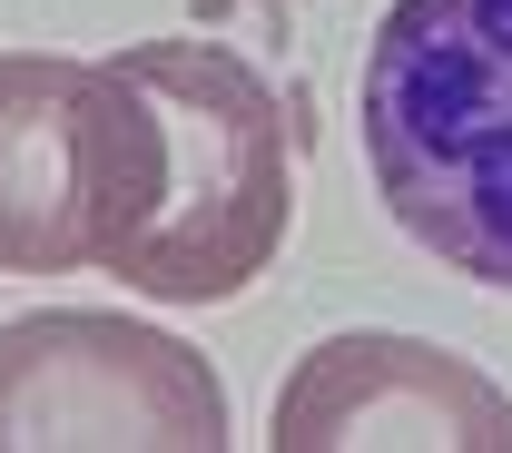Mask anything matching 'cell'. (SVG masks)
Listing matches in <instances>:
<instances>
[{
  "mask_svg": "<svg viewBox=\"0 0 512 453\" xmlns=\"http://www.w3.org/2000/svg\"><path fill=\"white\" fill-rule=\"evenodd\" d=\"M296 227V119L227 40L89 60V266L158 306H227Z\"/></svg>",
  "mask_w": 512,
  "mask_h": 453,
  "instance_id": "obj_1",
  "label": "cell"
},
{
  "mask_svg": "<svg viewBox=\"0 0 512 453\" xmlns=\"http://www.w3.org/2000/svg\"><path fill=\"white\" fill-rule=\"evenodd\" d=\"M384 217L512 296V0H394L355 79Z\"/></svg>",
  "mask_w": 512,
  "mask_h": 453,
  "instance_id": "obj_2",
  "label": "cell"
},
{
  "mask_svg": "<svg viewBox=\"0 0 512 453\" xmlns=\"http://www.w3.org/2000/svg\"><path fill=\"white\" fill-rule=\"evenodd\" d=\"M227 385L168 325L40 306L0 325V453H217Z\"/></svg>",
  "mask_w": 512,
  "mask_h": 453,
  "instance_id": "obj_3",
  "label": "cell"
},
{
  "mask_svg": "<svg viewBox=\"0 0 512 453\" xmlns=\"http://www.w3.org/2000/svg\"><path fill=\"white\" fill-rule=\"evenodd\" d=\"M276 453H512V394L424 335H325L296 355L266 414Z\"/></svg>",
  "mask_w": 512,
  "mask_h": 453,
  "instance_id": "obj_4",
  "label": "cell"
},
{
  "mask_svg": "<svg viewBox=\"0 0 512 453\" xmlns=\"http://www.w3.org/2000/svg\"><path fill=\"white\" fill-rule=\"evenodd\" d=\"M89 266V60L0 50V276Z\"/></svg>",
  "mask_w": 512,
  "mask_h": 453,
  "instance_id": "obj_5",
  "label": "cell"
}]
</instances>
